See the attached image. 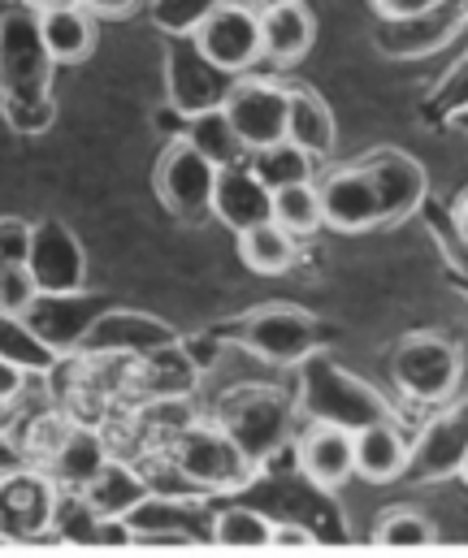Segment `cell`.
<instances>
[{"mask_svg": "<svg viewBox=\"0 0 468 558\" xmlns=\"http://www.w3.org/2000/svg\"><path fill=\"white\" fill-rule=\"evenodd\" d=\"M460 472H465V485H468V446L460 450Z\"/></svg>", "mask_w": 468, "mask_h": 558, "instance_id": "7bdbcfd3", "label": "cell"}, {"mask_svg": "<svg viewBox=\"0 0 468 558\" xmlns=\"http://www.w3.org/2000/svg\"><path fill=\"white\" fill-rule=\"evenodd\" d=\"M22 4H31L35 13H52V9H70V4H79V0H22Z\"/></svg>", "mask_w": 468, "mask_h": 558, "instance_id": "f35d334b", "label": "cell"}, {"mask_svg": "<svg viewBox=\"0 0 468 558\" xmlns=\"http://www.w3.org/2000/svg\"><path fill=\"white\" fill-rule=\"evenodd\" d=\"M287 100H291V96H287L283 83L243 74V78L230 83L221 109H226V118H230L235 135L243 140V147L256 151V147H265V143L287 140Z\"/></svg>", "mask_w": 468, "mask_h": 558, "instance_id": "30bf717a", "label": "cell"}, {"mask_svg": "<svg viewBox=\"0 0 468 558\" xmlns=\"http://www.w3.org/2000/svg\"><path fill=\"white\" fill-rule=\"evenodd\" d=\"M373 542L377 546H404V550H417V546H434L439 542V529L430 524V515L412 511V507H399V511H386L373 529Z\"/></svg>", "mask_w": 468, "mask_h": 558, "instance_id": "f546056e", "label": "cell"}, {"mask_svg": "<svg viewBox=\"0 0 468 558\" xmlns=\"http://www.w3.org/2000/svg\"><path fill=\"white\" fill-rule=\"evenodd\" d=\"M178 140H187L208 165H217V169H226V165H235V160L248 156V147L235 135V126H230V118H226L221 105L182 118V135H178Z\"/></svg>", "mask_w": 468, "mask_h": 558, "instance_id": "d4e9b609", "label": "cell"}, {"mask_svg": "<svg viewBox=\"0 0 468 558\" xmlns=\"http://www.w3.org/2000/svg\"><path fill=\"white\" fill-rule=\"evenodd\" d=\"M274 226H283L287 234L304 239L321 230V199H316V182H296L274 191Z\"/></svg>", "mask_w": 468, "mask_h": 558, "instance_id": "f1b7e54d", "label": "cell"}, {"mask_svg": "<svg viewBox=\"0 0 468 558\" xmlns=\"http://www.w3.org/2000/svg\"><path fill=\"white\" fill-rule=\"evenodd\" d=\"M31 252V221L0 217V265H26Z\"/></svg>", "mask_w": 468, "mask_h": 558, "instance_id": "d6a6232c", "label": "cell"}, {"mask_svg": "<svg viewBox=\"0 0 468 558\" xmlns=\"http://www.w3.org/2000/svg\"><path fill=\"white\" fill-rule=\"evenodd\" d=\"M296 412L316 420V424H338V428L356 433L364 424L391 420V403L369 381H360L343 364H334L321 351H312L309 360L300 364V399H296Z\"/></svg>", "mask_w": 468, "mask_h": 558, "instance_id": "7a4b0ae2", "label": "cell"}, {"mask_svg": "<svg viewBox=\"0 0 468 558\" xmlns=\"http://www.w3.org/2000/svg\"><path fill=\"white\" fill-rule=\"evenodd\" d=\"M39 299V286L26 265H0V312L26 316V307Z\"/></svg>", "mask_w": 468, "mask_h": 558, "instance_id": "1f68e13d", "label": "cell"}, {"mask_svg": "<svg viewBox=\"0 0 468 558\" xmlns=\"http://www.w3.org/2000/svg\"><path fill=\"white\" fill-rule=\"evenodd\" d=\"M208 537L226 550H265L269 546V520L252 507H226L213 515Z\"/></svg>", "mask_w": 468, "mask_h": 558, "instance_id": "83f0119b", "label": "cell"}, {"mask_svg": "<svg viewBox=\"0 0 468 558\" xmlns=\"http://www.w3.org/2000/svg\"><path fill=\"white\" fill-rule=\"evenodd\" d=\"M182 333L165 320H156L148 312H135V307H100V316L92 320V329L83 333V347L79 351H92V355H153L160 347L178 342Z\"/></svg>", "mask_w": 468, "mask_h": 558, "instance_id": "4fadbf2b", "label": "cell"}, {"mask_svg": "<svg viewBox=\"0 0 468 558\" xmlns=\"http://www.w3.org/2000/svg\"><path fill=\"white\" fill-rule=\"evenodd\" d=\"M13 424H17V403L0 395V437H4V433H13Z\"/></svg>", "mask_w": 468, "mask_h": 558, "instance_id": "74e56055", "label": "cell"}, {"mask_svg": "<svg viewBox=\"0 0 468 558\" xmlns=\"http://www.w3.org/2000/svg\"><path fill=\"white\" fill-rule=\"evenodd\" d=\"M26 269L39 286V294H70L87 286V252L61 217H39L31 221Z\"/></svg>", "mask_w": 468, "mask_h": 558, "instance_id": "9c48e42d", "label": "cell"}, {"mask_svg": "<svg viewBox=\"0 0 468 558\" xmlns=\"http://www.w3.org/2000/svg\"><path fill=\"white\" fill-rule=\"evenodd\" d=\"M248 169L269 186V191H283V186H296V182H312V160L304 147H296L291 140H274L256 151L243 156Z\"/></svg>", "mask_w": 468, "mask_h": 558, "instance_id": "4316f807", "label": "cell"}, {"mask_svg": "<svg viewBox=\"0 0 468 558\" xmlns=\"http://www.w3.org/2000/svg\"><path fill=\"white\" fill-rule=\"evenodd\" d=\"M235 338L243 351L278 368H300L312 351H321V325L296 303H265L243 312Z\"/></svg>", "mask_w": 468, "mask_h": 558, "instance_id": "5b68a950", "label": "cell"}, {"mask_svg": "<svg viewBox=\"0 0 468 558\" xmlns=\"http://www.w3.org/2000/svg\"><path fill=\"white\" fill-rule=\"evenodd\" d=\"M351 450H356V472L364 481H395L412 459V446L395 428V420H377V424L356 428L351 433Z\"/></svg>", "mask_w": 468, "mask_h": 558, "instance_id": "44dd1931", "label": "cell"}, {"mask_svg": "<svg viewBox=\"0 0 468 558\" xmlns=\"http://www.w3.org/2000/svg\"><path fill=\"white\" fill-rule=\"evenodd\" d=\"M316 199H321V226H329L338 234H364V230L382 226L377 191H373L364 165H338V169H329L316 182Z\"/></svg>", "mask_w": 468, "mask_h": 558, "instance_id": "7c38bea8", "label": "cell"}, {"mask_svg": "<svg viewBox=\"0 0 468 558\" xmlns=\"http://www.w3.org/2000/svg\"><path fill=\"white\" fill-rule=\"evenodd\" d=\"M96 22H122V17H131V13H140L144 9V0H79Z\"/></svg>", "mask_w": 468, "mask_h": 558, "instance_id": "836d02e7", "label": "cell"}, {"mask_svg": "<svg viewBox=\"0 0 468 558\" xmlns=\"http://www.w3.org/2000/svg\"><path fill=\"white\" fill-rule=\"evenodd\" d=\"M208 217L217 226H226L230 234H243V230H252L261 221H274V191L248 169V160H235V165L217 169Z\"/></svg>", "mask_w": 468, "mask_h": 558, "instance_id": "2e32d148", "label": "cell"}, {"mask_svg": "<svg viewBox=\"0 0 468 558\" xmlns=\"http://www.w3.org/2000/svg\"><path fill=\"white\" fill-rule=\"evenodd\" d=\"M296 403L283 390L269 386H239L230 395H221L217 403V428L261 468L269 454L287 450L291 428H296Z\"/></svg>", "mask_w": 468, "mask_h": 558, "instance_id": "3957f363", "label": "cell"}, {"mask_svg": "<svg viewBox=\"0 0 468 558\" xmlns=\"http://www.w3.org/2000/svg\"><path fill=\"white\" fill-rule=\"evenodd\" d=\"M52 507H57V481L48 472L13 468L0 476V529L4 537H39L52 529Z\"/></svg>", "mask_w": 468, "mask_h": 558, "instance_id": "9a60e30c", "label": "cell"}, {"mask_svg": "<svg viewBox=\"0 0 468 558\" xmlns=\"http://www.w3.org/2000/svg\"><path fill=\"white\" fill-rule=\"evenodd\" d=\"M0 360L13 364V368L26 373V377H44V373H52V368L61 364V355H57V351L31 329V320L17 316V312H0Z\"/></svg>", "mask_w": 468, "mask_h": 558, "instance_id": "484cf974", "label": "cell"}, {"mask_svg": "<svg viewBox=\"0 0 468 558\" xmlns=\"http://www.w3.org/2000/svg\"><path fill=\"white\" fill-rule=\"evenodd\" d=\"M287 140L296 147H304L312 160H325L338 143V122L329 113V105L312 92V87H287Z\"/></svg>", "mask_w": 468, "mask_h": 558, "instance_id": "7402d4cb", "label": "cell"}, {"mask_svg": "<svg viewBox=\"0 0 468 558\" xmlns=\"http://www.w3.org/2000/svg\"><path fill=\"white\" fill-rule=\"evenodd\" d=\"M39 31H44V44H48V57L57 61V70L92 61V52L100 44V26H96V17L83 4L39 13Z\"/></svg>", "mask_w": 468, "mask_h": 558, "instance_id": "ffe728a7", "label": "cell"}, {"mask_svg": "<svg viewBox=\"0 0 468 558\" xmlns=\"http://www.w3.org/2000/svg\"><path fill=\"white\" fill-rule=\"evenodd\" d=\"M165 83H169V109L178 118H191L200 109H217L230 92V74H221L213 61L200 57V48L191 39H173L169 61H165Z\"/></svg>", "mask_w": 468, "mask_h": 558, "instance_id": "5bb4252c", "label": "cell"}, {"mask_svg": "<svg viewBox=\"0 0 468 558\" xmlns=\"http://www.w3.org/2000/svg\"><path fill=\"white\" fill-rule=\"evenodd\" d=\"M109 446L96 428L83 424H65L61 437L52 441V450L44 454V472L57 481V489H83L105 463H109Z\"/></svg>", "mask_w": 468, "mask_h": 558, "instance_id": "e0dca14e", "label": "cell"}, {"mask_svg": "<svg viewBox=\"0 0 468 558\" xmlns=\"http://www.w3.org/2000/svg\"><path fill=\"white\" fill-rule=\"evenodd\" d=\"M169 468L195 494H235L256 476V463L217 424H182L169 437Z\"/></svg>", "mask_w": 468, "mask_h": 558, "instance_id": "277c9868", "label": "cell"}, {"mask_svg": "<svg viewBox=\"0 0 468 558\" xmlns=\"http://www.w3.org/2000/svg\"><path fill=\"white\" fill-rule=\"evenodd\" d=\"M456 230H460V239L468 243V195L456 204Z\"/></svg>", "mask_w": 468, "mask_h": 558, "instance_id": "ab89813d", "label": "cell"}, {"mask_svg": "<svg viewBox=\"0 0 468 558\" xmlns=\"http://www.w3.org/2000/svg\"><path fill=\"white\" fill-rule=\"evenodd\" d=\"M460 351L443 333H408L391 355V381L412 403H447L460 386Z\"/></svg>", "mask_w": 468, "mask_h": 558, "instance_id": "8992f818", "label": "cell"}, {"mask_svg": "<svg viewBox=\"0 0 468 558\" xmlns=\"http://www.w3.org/2000/svg\"><path fill=\"white\" fill-rule=\"evenodd\" d=\"M300 468L312 485L321 489H338L343 481H351L356 472V450H351V433L338 424H316L312 420L309 433L300 437Z\"/></svg>", "mask_w": 468, "mask_h": 558, "instance_id": "d6986e66", "label": "cell"}, {"mask_svg": "<svg viewBox=\"0 0 468 558\" xmlns=\"http://www.w3.org/2000/svg\"><path fill=\"white\" fill-rule=\"evenodd\" d=\"M316 39V17L304 0L261 9V57L274 65H296L304 61Z\"/></svg>", "mask_w": 468, "mask_h": 558, "instance_id": "ac0fdd59", "label": "cell"}, {"mask_svg": "<svg viewBox=\"0 0 468 558\" xmlns=\"http://www.w3.org/2000/svg\"><path fill=\"white\" fill-rule=\"evenodd\" d=\"M79 494L92 502V511H96L100 520H127V515L153 494V485H148V476H140L135 468L109 459V463H105Z\"/></svg>", "mask_w": 468, "mask_h": 558, "instance_id": "603a6c76", "label": "cell"}, {"mask_svg": "<svg viewBox=\"0 0 468 558\" xmlns=\"http://www.w3.org/2000/svg\"><path fill=\"white\" fill-rule=\"evenodd\" d=\"M235 239H239V260L261 278H278L300 260V239L287 234L274 221H261V226H252V230H243Z\"/></svg>", "mask_w": 468, "mask_h": 558, "instance_id": "cb8c5ba5", "label": "cell"}, {"mask_svg": "<svg viewBox=\"0 0 468 558\" xmlns=\"http://www.w3.org/2000/svg\"><path fill=\"white\" fill-rule=\"evenodd\" d=\"M452 126H456L460 135H468V109H456V113H452Z\"/></svg>", "mask_w": 468, "mask_h": 558, "instance_id": "60d3db41", "label": "cell"}, {"mask_svg": "<svg viewBox=\"0 0 468 558\" xmlns=\"http://www.w3.org/2000/svg\"><path fill=\"white\" fill-rule=\"evenodd\" d=\"M52 78L57 61L48 57L39 13L22 0L0 4V105L9 131H17L22 140H35L52 126Z\"/></svg>", "mask_w": 468, "mask_h": 558, "instance_id": "6da1fadb", "label": "cell"}, {"mask_svg": "<svg viewBox=\"0 0 468 558\" xmlns=\"http://www.w3.org/2000/svg\"><path fill=\"white\" fill-rule=\"evenodd\" d=\"M360 165H364V173H369V182L377 191L382 226H399V221H408L425 204L430 173H425V165L412 151H404V147H377Z\"/></svg>", "mask_w": 468, "mask_h": 558, "instance_id": "8fae6325", "label": "cell"}, {"mask_svg": "<svg viewBox=\"0 0 468 558\" xmlns=\"http://www.w3.org/2000/svg\"><path fill=\"white\" fill-rule=\"evenodd\" d=\"M191 44L221 74L243 78V74H252V65L265 61L261 57V9H252L248 0H217L213 13L195 26Z\"/></svg>", "mask_w": 468, "mask_h": 558, "instance_id": "52a82bcc", "label": "cell"}, {"mask_svg": "<svg viewBox=\"0 0 468 558\" xmlns=\"http://www.w3.org/2000/svg\"><path fill=\"white\" fill-rule=\"evenodd\" d=\"M252 9H274V4H291V0H248Z\"/></svg>", "mask_w": 468, "mask_h": 558, "instance_id": "b9f144b4", "label": "cell"}, {"mask_svg": "<svg viewBox=\"0 0 468 558\" xmlns=\"http://www.w3.org/2000/svg\"><path fill=\"white\" fill-rule=\"evenodd\" d=\"M443 0H373V9L382 13V22H395V17H417V13H430L439 9Z\"/></svg>", "mask_w": 468, "mask_h": 558, "instance_id": "e575fe53", "label": "cell"}, {"mask_svg": "<svg viewBox=\"0 0 468 558\" xmlns=\"http://www.w3.org/2000/svg\"><path fill=\"white\" fill-rule=\"evenodd\" d=\"M316 537H312L304 524H269V546H312Z\"/></svg>", "mask_w": 468, "mask_h": 558, "instance_id": "d590c367", "label": "cell"}, {"mask_svg": "<svg viewBox=\"0 0 468 558\" xmlns=\"http://www.w3.org/2000/svg\"><path fill=\"white\" fill-rule=\"evenodd\" d=\"M22 390H26V373H17L13 364H4V360H0V395L17 403V399H22Z\"/></svg>", "mask_w": 468, "mask_h": 558, "instance_id": "8d00e7d4", "label": "cell"}, {"mask_svg": "<svg viewBox=\"0 0 468 558\" xmlns=\"http://www.w3.org/2000/svg\"><path fill=\"white\" fill-rule=\"evenodd\" d=\"M217 0H148V17L160 35L169 39H191L195 26L213 13Z\"/></svg>", "mask_w": 468, "mask_h": 558, "instance_id": "4dcf8cb0", "label": "cell"}, {"mask_svg": "<svg viewBox=\"0 0 468 558\" xmlns=\"http://www.w3.org/2000/svg\"><path fill=\"white\" fill-rule=\"evenodd\" d=\"M156 199L169 217H178L182 226H200L213 221V186H217V165H208L187 140H169L153 169Z\"/></svg>", "mask_w": 468, "mask_h": 558, "instance_id": "ba28073f", "label": "cell"}]
</instances>
